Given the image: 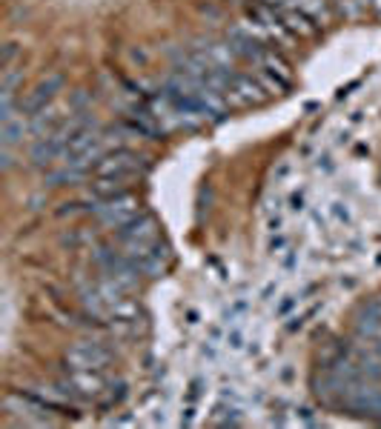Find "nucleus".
I'll list each match as a JSON object with an SVG mask.
<instances>
[{
  "mask_svg": "<svg viewBox=\"0 0 381 429\" xmlns=\"http://www.w3.org/2000/svg\"><path fill=\"white\" fill-rule=\"evenodd\" d=\"M118 241L126 249H146L158 244V224L149 214H135V218L123 227H118Z\"/></svg>",
  "mask_w": 381,
  "mask_h": 429,
  "instance_id": "obj_1",
  "label": "nucleus"
},
{
  "mask_svg": "<svg viewBox=\"0 0 381 429\" xmlns=\"http://www.w3.org/2000/svg\"><path fill=\"white\" fill-rule=\"evenodd\" d=\"M58 92H64V75H46L26 98H21V103H18V109H21V115H29V118H35L38 112H44L55 98H58Z\"/></svg>",
  "mask_w": 381,
  "mask_h": 429,
  "instance_id": "obj_2",
  "label": "nucleus"
},
{
  "mask_svg": "<svg viewBox=\"0 0 381 429\" xmlns=\"http://www.w3.org/2000/svg\"><path fill=\"white\" fill-rule=\"evenodd\" d=\"M141 166H143V157H141V155L126 152V149H118V152H109V155L98 157L95 175H98V177H132Z\"/></svg>",
  "mask_w": 381,
  "mask_h": 429,
  "instance_id": "obj_3",
  "label": "nucleus"
},
{
  "mask_svg": "<svg viewBox=\"0 0 381 429\" xmlns=\"http://www.w3.org/2000/svg\"><path fill=\"white\" fill-rule=\"evenodd\" d=\"M95 212H98V218H101L103 224H109V227H123V224H129L135 214H138V200L126 192V195H118V197L103 200Z\"/></svg>",
  "mask_w": 381,
  "mask_h": 429,
  "instance_id": "obj_4",
  "label": "nucleus"
},
{
  "mask_svg": "<svg viewBox=\"0 0 381 429\" xmlns=\"http://www.w3.org/2000/svg\"><path fill=\"white\" fill-rule=\"evenodd\" d=\"M224 95H227V100L230 103H235V106H250V103H258V100H264V86L258 83V81H253V78H241V75H233L230 81H227V86H224Z\"/></svg>",
  "mask_w": 381,
  "mask_h": 429,
  "instance_id": "obj_5",
  "label": "nucleus"
},
{
  "mask_svg": "<svg viewBox=\"0 0 381 429\" xmlns=\"http://www.w3.org/2000/svg\"><path fill=\"white\" fill-rule=\"evenodd\" d=\"M66 361L72 363V369H101L109 361V349H103L95 341H83V343H75L69 349Z\"/></svg>",
  "mask_w": 381,
  "mask_h": 429,
  "instance_id": "obj_6",
  "label": "nucleus"
},
{
  "mask_svg": "<svg viewBox=\"0 0 381 429\" xmlns=\"http://www.w3.org/2000/svg\"><path fill=\"white\" fill-rule=\"evenodd\" d=\"M126 192H129L126 177H98L92 183V195L101 197V200H109V197H118V195H126Z\"/></svg>",
  "mask_w": 381,
  "mask_h": 429,
  "instance_id": "obj_7",
  "label": "nucleus"
},
{
  "mask_svg": "<svg viewBox=\"0 0 381 429\" xmlns=\"http://www.w3.org/2000/svg\"><path fill=\"white\" fill-rule=\"evenodd\" d=\"M24 132H26V126H24V120H9V123H4V129H0V143H4L6 149H15L21 140H24Z\"/></svg>",
  "mask_w": 381,
  "mask_h": 429,
  "instance_id": "obj_8",
  "label": "nucleus"
},
{
  "mask_svg": "<svg viewBox=\"0 0 381 429\" xmlns=\"http://www.w3.org/2000/svg\"><path fill=\"white\" fill-rule=\"evenodd\" d=\"M284 26L290 29V32H295V35H313V21L304 15V12H284Z\"/></svg>",
  "mask_w": 381,
  "mask_h": 429,
  "instance_id": "obj_9",
  "label": "nucleus"
},
{
  "mask_svg": "<svg viewBox=\"0 0 381 429\" xmlns=\"http://www.w3.org/2000/svg\"><path fill=\"white\" fill-rule=\"evenodd\" d=\"M298 12H304L310 21H324L327 18L324 0H298Z\"/></svg>",
  "mask_w": 381,
  "mask_h": 429,
  "instance_id": "obj_10",
  "label": "nucleus"
},
{
  "mask_svg": "<svg viewBox=\"0 0 381 429\" xmlns=\"http://www.w3.org/2000/svg\"><path fill=\"white\" fill-rule=\"evenodd\" d=\"M330 214H332V221H335L338 227H350V224H352V209H350V203H344V200L330 203Z\"/></svg>",
  "mask_w": 381,
  "mask_h": 429,
  "instance_id": "obj_11",
  "label": "nucleus"
},
{
  "mask_svg": "<svg viewBox=\"0 0 381 429\" xmlns=\"http://www.w3.org/2000/svg\"><path fill=\"white\" fill-rule=\"evenodd\" d=\"M261 63L267 66V72H270V75H278L281 81H290V69H287V63H284L281 58H275V55H270V52H264V58H261Z\"/></svg>",
  "mask_w": 381,
  "mask_h": 429,
  "instance_id": "obj_12",
  "label": "nucleus"
},
{
  "mask_svg": "<svg viewBox=\"0 0 381 429\" xmlns=\"http://www.w3.org/2000/svg\"><path fill=\"white\" fill-rule=\"evenodd\" d=\"M18 52H21V46H18V43H6V49H4V58H0V63H4V66L9 69V63L18 58Z\"/></svg>",
  "mask_w": 381,
  "mask_h": 429,
  "instance_id": "obj_13",
  "label": "nucleus"
},
{
  "mask_svg": "<svg viewBox=\"0 0 381 429\" xmlns=\"http://www.w3.org/2000/svg\"><path fill=\"white\" fill-rule=\"evenodd\" d=\"M295 304H298V298H295V295H284V301L278 304V309H275V315H287V312H290V309H293Z\"/></svg>",
  "mask_w": 381,
  "mask_h": 429,
  "instance_id": "obj_14",
  "label": "nucleus"
},
{
  "mask_svg": "<svg viewBox=\"0 0 381 429\" xmlns=\"http://www.w3.org/2000/svg\"><path fill=\"white\" fill-rule=\"evenodd\" d=\"M304 203H307V195H304V192H295V195L290 197V206H293V212H301V209H304Z\"/></svg>",
  "mask_w": 381,
  "mask_h": 429,
  "instance_id": "obj_15",
  "label": "nucleus"
},
{
  "mask_svg": "<svg viewBox=\"0 0 381 429\" xmlns=\"http://www.w3.org/2000/svg\"><path fill=\"white\" fill-rule=\"evenodd\" d=\"M241 341H244V335H241V329H233V332L227 335V343H230L233 349H241Z\"/></svg>",
  "mask_w": 381,
  "mask_h": 429,
  "instance_id": "obj_16",
  "label": "nucleus"
},
{
  "mask_svg": "<svg viewBox=\"0 0 381 429\" xmlns=\"http://www.w3.org/2000/svg\"><path fill=\"white\" fill-rule=\"evenodd\" d=\"M367 309H370V312H372V315H375V318L381 321V298H375V301H370V304H367Z\"/></svg>",
  "mask_w": 381,
  "mask_h": 429,
  "instance_id": "obj_17",
  "label": "nucleus"
},
{
  "mask_svg": "<svg viewBox=\"0 0 381 429\" xmlns=\"http://www.w3.org/2000/svg\"><path fill=\"white\" fill-rule=\"evenodd\" d=\"M15 166V160H12V149H6L4 146V169H12Z\"/></svg>",
  "mask_w": 381,
  "mask_h": 429,
  "instance_id": "obj_18",
  "label": "nucleus"
},
{
  "mask_svg": "<svg viewBox=\"0 0 381 429\" xmlns=\"http://www.w3.org/2000/svg\"><path fill=\"white\" fill-rule=\"evenodd\" d=\"M278 249H287V241H284V238H275V241H270V252H278Z\"/></svg>",
  "mask_w": 381,
  "mask_h": 429,
  "instance_id": "obj_19",
  "label": "nucleus"
},
{
  "mask_svg": "<svg viewBox=\"0 0 381 429\" xmlns=\"http://www.w3.org/2000/svg\"><path fill=\"white\" fill-rule=\"evenodd\" d=\"M367 346H370V349H372V352L381 358V338H378V341H372V343H367Z\"/></svg>",
  "mask_w": 381,
  "mask_h": 429,
  "instance_id": "obj_20",
  "label": "nucleus"
},
{
  "mask_svg": "<svg viewBox=\"0 0 381 429\" xmlns=\"http://www.w3.org/2000/svg\"><path fill=\"white\" fill-rule=\"evenodd\" d=\"M370 9H372L375 15H381V0H370Z\"/></svg>",
  "mask_w": 381,
  "mask_h": 429,
  "instance_id": "obj_21",
  "label": "nucleus"
},
{
  "mask_svg": "<svg viewBox=\"0 0 381 429\" xmlns=\"http://www.w3.org/2000/svg\"><path fill=\"white\" fill-rule=\"evenodd\" d=\"M267 4H273V6H281V4H287V0H267Z\"/></svg>",
  "mask_w": 381,
  "mask_h": 429,
  "instance_id": "obj_22",
  "label": "nucleus"
}]
</instances>
